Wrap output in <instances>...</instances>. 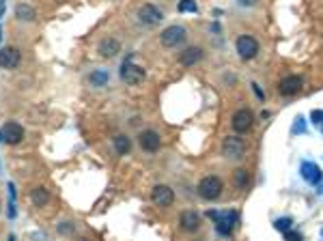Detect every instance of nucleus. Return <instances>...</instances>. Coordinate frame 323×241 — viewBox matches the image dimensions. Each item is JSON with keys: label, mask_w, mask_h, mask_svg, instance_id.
<instances>
[{"label": "nucleus", "mask_w": 323, "mask_h": 241, "mask_svg": "<svg viewBox=\"0 0 323 241\" xmlns=\"http://www.w3.org/2000/svg\"><path fill=\"white\" fill-rule=\"evenodd\" d=\"M20 65V50L18 48H3L0 50V67L15 69Z\"/></svg>", "instance_id": "nucleus-12"}, {"label": "nucleus", "mask_w": 323, "mask_h": 241, "mask_svg": "<svg viewBox=\"0 0 323 241\" xmlns=\"http://www.w3.org/2000/svg\"><path fill=\"white\" fill-rule=\"evenodd\" d=\"M30 200L35 207H46L48 200H50V192L46 187H35L32 189V194H30Z\"/></svg>", "instance_id": "nucleus-18"}, {"label": "nucleus", "mask_w": 323, "mask_h": 241, "mask_svg": "<svg viewBox=\"0 0 323 241\" xmlns=\"http://www.w3.org/2000/svg\"><path fill=\"white\" fill-rule=\"evenodd\" d=\"M252 112L250 110H237L235 114H233V129L237 134H244V132H248V129L252 127Z\"/></svg>", "instance_id": "nucleus-11"}, {"label": "nucleus", "mask_w": 323, "mask_h": 241, "mask_svg": "<svg viewBox=\"0 0 323 241\" xmlns=\"http://www.w3.org/2000/svg\"><path fill=\"white\" fill-rule=\"evenodd\" d=\"M22 138H24V127L20 123H15V120H11V123H7L3 127V142L18 144V142H22Z\"/></svg>", "instance_id": "nucleus-9"}, {"label": "nucleus", "mask_w": 323, "mask_h": 241, "mask_svg": "<svg viewBox=\"0 0 323 241\" xmlns=\"http://www.w3.org/2000/svg\"><path fill=\"white\" fill-rule=\"evenodd\" d=\"M118 50H121V43H118L116 39H101V43H99V48H97V52L104 58H112V56H116L118 54Z\"/></svg>", "instance_id": "nucleus-15"}, {"label": "nucleus", "mask_w": 323, "mask_h": 241, "mask_svg": "<svg viewBox=\"0 0 323 241\" xmlns=\"http://www.w3.org/2000/svg\"><path fill=\"white\" fill-rule=\"evenodd\" d=\"M237 52H239V56L244 60H250L259 54V43L254 37H250V34H241L239 39H237Z\"/></svg>", "instance_id": "nucleus-5"}, {"label": "nucleus", "mask_w": 323, "mask_h": 241, "mask_svg": "<svg viewBox=\"0 0 323 241\" xmlns=\"http://www.w3.org/2000/svg\"><path fill=\"white\" fill-rule=\"evenodd\" d=\"M237 3H239L241 7H254V5L259 3V0H237Z\"/></svg>", "instance_id": "nucleus-28"}, {"label": "nucleus", "mask_w": 323, "mask_h": 241, "mask_svg": "<svg viewBox=\"0 0 323 241\" xmlns=\"http://www.w3.org/2000/svg\"><path fill=\"white\" fill-rule=\"evenodd\" d=\"M246 153V142L237 136H228L222 142V155L226 159H241Z\"/></svg>", "instance_id": "nucleus-3"}, {"label": "nucleus", "mask_w": 323, "mask_h": 241, "mask_svg": "<svg viewBox=\"0 0 323 241\" xmlns=\"http://www.w3.org/2000/svg\"><path fill=\"white\" fill-rule=\"evenodd\" d=\"M302 89V77L300 75H289V77H282L278 84V91L280 95H285V97H291V95H297Z\"/></svg>", "instance_id": "nucleus-10"}, {"label": "nucleus", "mask_w": 323, "mask_h": 241, "mask_svg": "<svg viewBox=\"0 0 323 241\" xmlns=\"http://www.w3.org/2000/svg\"><path fill=\"white\" fill-rule=\"evenodd\" d=\"M293 132H306V125H304V118H295V125H293Z\"/></svg>", "instance_id": "nucleus-27"}, {"label": "nucleus", "mask_w": 323, "mask_h": 241, "mask_svg": "<svg viewBox=\"0 0 323 241\" xmlns=\"http://www.w3.org/2000/svg\"><path fill=\"white\" fill-rule=\"evenodd\" d=\"M209 218L216 222V228L220 235H231L235 222H237V213L235 211H209Z\"/></svg>", "instance_id": "nucleus-1"}, {"label": "nucleus", "mask_w": 323, "mask_h": 241, "mask_svg": "<svg viewBox=\"0 0 323 241\" xmlns=\"http://www.w3.org/2000/svg\"><path fill=\"white\" fill-rule=\"evenodd\" d=\"M159 41H162V46H166V48L179 46L181 41H185V28L183 26H168L166 30H162Z\"/></svg>", "instance_id": "nucleus-4"}, {"label": "nucleus", "mask_w": 323, "mask_h": 241, "mask_svg": "<svg viewBox=\"0 0 323 241\" xmlns=\"http://www.w3.org/2000/svg\"><path fill=\"white\" fill-rule=\"evenodd\" d=\"M89 82L93 86H106L108 84V71H104V69H97V71H93L89 75Z\"/></svg>", "instance_id": "nucleus-20"}, {"label": "nucleus", "mask_w": 323, "mask_h": 241, "mask_svg": "<svg viewBox=\"0 0 323 241\" xmlns=\"http://www.w3.org/2000/svg\"><path fill=\"white\" fill-rule=\"evenodd\" d=\"M285 239L287 241H302V235H300V232H295V230H287L285 232Z\"/></svg>", "instance_id": "nucleus-26"}, {"label": "nucleus", "mask_w": 323, "mask_h": 241, "mask_svg": "<svg viewBox=\"0 0 323 241\" xmlns=\"http://www.w3.org/2000/svg\"><path fill=\"white\" fill-rule=\"evenodd\" d=\"M121 80L127 82V84H140L144 80V69L130 63V60H125L123 67H121Z\"/></svg>", "instance_id": "nucleus-6"}, {"label": "nucleus", "mask_w": 323, "mask_h": 241, "mask_svg": "<svg viewBox=\"0 0 323 241\" xmlns=\"http://www.w3.org/2000/svg\"><path fill=\"white\" fill-rule=\"evenodd\" d=\"M177 9H179V13H196V11H198L196 0H181Z\"/></svg>", "instance_id": "nucleus-23"}, {"label": "nucleus", "mask_w": 323, "mask_h": 241, "mask_svg": "<svg viewBox=\"0 0 323 241\" xmlns=\"http://www.w3.org/2000/svg\"><path fill=\"white\" fill-rule=\"evenodd\" d=\"M15 15H18L20 20L30 22V20H35V9L28 7V5H18L15 7Z\"/></svg>", "instance_id": "nucleus-21"}, {"label": "nucleus", "mask_w": 323, "mask_h": 241, "mask_svg": "<svg viewBox=\"0 0 323 241\" xmlns=\"http://www.w3.org/2000/svg\"><path fill=\"white\" fill-rule=\"evenodd\" d=\"M310 118H312L314 125H323V110H312Z\"/></svg>", "instance_id": "nucleus-25"}, {"label": "nucleus", "mask_w": 323, "mask_h": 241, "mask_svg": "<svg viewBox=\"0 0 323 241\" xmlns=\"http://www.w3.org/2000/svg\"><path fill=\"white\" fill-rule=\"evenodd\" d=\"M198 194L205 198V200H216V198H220V194H222V181L214 175L205 177L198 183Z\"/></svg>", "instance_id": "nucleus-2"}, {"label": "nucleus", "mask_w": 323, "mask_h": 241, "mask_svg": "<svg viewBox=\"0 0 323 241\" xmlns=\"http://www.w3.org/2000/svg\"><path fill=\"white\" fill-rule=\"evenodd\" d=\"M138 20L142 24H147V26H155V24H159L162 20H164V13H162L157 7H153V5H144V7L138 9Z\"/></svg>", "instance_id": "nucleus-7"}, {"label": "nucleus", "mask_w": 323, "mask_h": 241, "mask_svg": "<svg viewBox=\"0 0 323 241\" xmlns=\"http://www.w3.org/2000/svg\"><path fill=\"white\" fill-rule=\"evenodd\" d=\"M233 183H235L237 187H239V189H244L246 185H248V170H244V168H239V170H235Z\"/></svg>", "instance_id": "nucleus-22"}, {"label": "nucleus", "mask_w": 323, "mask_h": 241, "mask_svg": "<svg viewBox=\"0 0 323 241\" xmlns=\"http://www.w3.org/2000/svg\"><path fill=\"white\" fill-rule=\"evenodd\" d=\"M200 226V218L196 211H183L181 213V228L188 230V232H194Z\"/></svg>", "instance_id": "nucleus-16"}, {"label": "nucleus", "mask_w": 323, "mask_h": 241, "mask_svg": "<svg viewBox=\"0 0 323 241\" xmlns=\"http://www.w3.org/2000/svg\"><path fill=\"white\" fill-rule=\"evenodd\" d=\"M138 142L144 151H149V153H155L159 149V134L157 132H153V129H147V132H142L140 138H138Z\"/></svg>", "instance_id": "nucleus-13"}, {"label": "nucleus", "mask_w": 323, "mask_h": 241, "mask_svg": "<svg viewBox=\"0 0 323 241\" xmlns=\"http://www.w3.org/2000/svg\"><path fill=\"white\" fill-rule=\"evenodd\" d=\"M151 200L155 203L157 207H171L173 200H175V194H173V189L168 185H155V187H153V192H151Z\"/></svg>", "instance_id": "nucleus-8"}, {"label": "nucleus", "mask_w": 323, "mask_h": 241, "mask_svg": "<svg viewBox=\"0 0 323 241\" xmlns=\"http://www.w3.org/2000/svg\"><path fill=\"white\" fill-rule=\"evenodd\" d=\"M319 127H321V132H323V125H319Z\"/></svg>", "instance_id": "nucleus-30"}, {"label": "nucleus", "mask_w": 323, "mask_h": 241, "mask_svg": "<svg viewBox=\"0 0 323 241\" xmlns=\"http://www.w3.org/2000/svg\"><path fill=\"white\" fill-rule=\"evenodd\" d=\"M3 3H5V0H0V7H3Z\"/></svg>", "instance_id": "nucleus-29"}, {"label": "nucleus", "mask_w": 323, "mask_h": 241, "mask_svg": "<svg viewBox=\"0 0 323 241\" xmlns=\"http://www.w3.org/2000/svg\"><path fill=\"white\" fill-rule=\"evenodd\" d=\"M200 58H203V50L200 48H188L185 52H181L179 63L185 65V67H192V65H196Z\"/></svg>", "instance_id": "nucleus-17"}, {"label": "nucleus", "mask_w": 323, "mask_h": 241, "mask_svg": "<svg viewBox=\"0 0 323 241\" xmlns=\"http://www.w3.org/2000/svg\"><path fill=\"white\" fill-rule=\"evenodd\" d=\"M291 218H278L276 222H274V226L278 228V230H282V232H287V230H291Z\"/></svg>", "instance_id": "nucleus-24"}, {"label": "nucleus", "mask_w": 323, "mask_h": 241, "mask_svg": "<svg viewBox=\"0 0 323 241\" xmlns=\"http://www.w3.org/2000/svg\"><path fill=\"white\" fill-rule=\"evenodd\" d=\"M114 149H116V153L118 155H127L132 151V140L127 136H123V134H118L116 138H114Z\"/></svg>", "instance_id": "nucleus-19"}, {"label": "nucleus", "mask_w": 323, "mask_h": 241, "mask_svg": "<svg viewBox=\"0 0 323 241\" xmlns=\"http://www.w3.org/2000/svg\"><path fill=\"white\" fill-rule=\"evenodd\" d=\"M302 177H304V181L317 185V183H321V168L312 162H304L302 164Z\"/></svg>", "instance_id": "nucleus-14"}]
</instances>
